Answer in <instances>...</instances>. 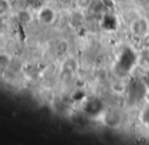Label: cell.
<instances>
[{"mask_svg": "<svg viewBox=\"0 0 149 145\" xmlns=\"http://www.w3.org/2000/svg\"><path fill=\"white\" fill-rule=\"evenodd\" d=\"M104 125L109 126V127L112 128H116L119 127L120 124L122 123V116L119 112L117 111H108L104 114Z\"/></svg>", "mask_w": 149, "mask_h": 145, "instance_id": "cell-1", "label": "cell"}, {"mask_svg": "<svg viewBox=\"0 0 149 145\" xmlns=\"http://www.w3.org/2000/svg\"><path fill=\"white\" fill-rule=\"evenodd\" d=\"M38 18L41 22L45 24H51L54 22L56 18V13L52 8L43 7L38 13Z\"/></svg>", "mask_w": 149, "mask_h": 145, "instance_id": "cell-2", "label": "cell"}, {"mask_svg": "<svg viewBox=\"0 0 149 145\" xmlns=\"http://www.w3.org/2000/svg\"><path fill=\"white\" fill-rule=\"evenodd\" d=\"M148 24L145 20H136L133 24L131 26V29H133V31L136 33V35L139 36H144L145 33H147L148 31Z\"/></svg>", "mask_w": 149, "mask_h": 145, "instance_id": "cell-3", "label": "cell"}, {"mask_svg": "<svg viewBox=\"0 0 149 145\" xmlns=\"http://www.w3.org/2000/svg\"><path fill=\"white\" fill-rule=\"evenodd\" d=\"M68 48H69V45H68V42L67 41H60L58 43L57 47H56V53L58 54L59 56H62L68 51Z\"/></svg>", "mask_w": 149, "mask_h": 145, "instance_id": "cell-4", "label": "cell"}, {"mask_svg": "<svg viewBox=\"0 0 149 145\" xmlns=\"http://www.w3.org/2000/svg\"><path fill=\"white\" fill-rule=\"evenodd\" d=\"M18 20L22 22H31V14L28 10H22L18 13Z\"/></svg>", "mask_w": 149, "mask_h": 145, "instance_id": "cell-5", "label": "cell"}, {"mask_svg": "<svg viewBox=\"0 0 149 145\" xmlns=\"http://www.w3.org/2000/svg\"><path fill=\"white\" fill-rule=\"evenodd\" d=\"M92 0H76L77 6L81 9H86L89 7V5L91 4Z\"/></svg>", "mask_w": 149, "mask_h": 145, "instance_id": "cell-6", "label": "cell"}, {"mask_svg": "<svg viewBox=\"0 0 149 145\" xmlns=\"http://www.w3.org/2000/svg\"><path fill=\"white\" fill-rule=\"evenodd\" d=\"M64 67H65V69H67V70L73 71L76 69V63H75V61L73 60V59H69V60H67V62Z\"/></svg>", "mask_w": 149, "mask_h": 145, "instance_id": "cell-7", "label": "cell"}, {"mask_svg": "<svg viewBox=\"0 0 149 145\" xmlns=\"http://www.w3.org/2000/svg\"><path fill=\"white\" fill-rule=\"evenodd\" d=\"M7 3L4 0H0V14H3L7 11Z\"/></svg>", "mask_w": 149, "mask_h": 145, "instance_id": "cell-8", "label": "cell"}, {"mask_svg": "<svg viewBox=\"0 0 149 145\" xmlns=\"http://www.w3.org/2000/svg\"><path fill=\"white\" fill-rule=\"evenodd\" d=\"M143 45L146 48H149V33H145L143 36Z\"/></svg>", "mask_w": 149, "mask_h": 145, "instance_id": "cell-9", "label": "cell"}, {"mask_svg": "<svg viewBox=\"0 0 149 145\" xmlns=\"http://www.w3.org/2000/svg\"><path fill=\"white\" fill-rule=\"evenodd\" d=\"M145 1H146V2H148V3H149V0H145Z\"/></svg>", "mask_w": 149, "mask_h": 145, "instance_id": "cell-10", "label": "cell"}]
</instances>
